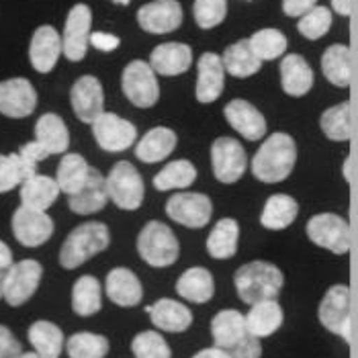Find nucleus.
I'll use <instances>...</instances> for the list:
<instances>
[{
	"instance_id": "1",
	"label": "nucleus",
	"mask_w": 358,
	"mask_h": 358,
	"mask_svg": "<svg viewBox=\"0 0 358 358\" xmlns=\"http://www.w3.org/2000/svg\"><path fill=\"white\" fill-rule=\"evenodd\" d=\"M297 162V145L289 134H273L264 139L258 152L252 158V172L260 182L275 185L282 182L295 168Z\"/></svg>"
},
{
	"instance_id": "2",
	"label": "nucleus",
	"mask_w": 358,
	"mask_h": 358,
	"mask_svg": "<svg viewBox=\"0 0 358 358\" xmlns=\"http://www.w3.org/2000/svg\"><path fill=\"white\" fill-rule=\"evenodd\" d=\"M211 336L213 344L234 358H260L262 355L258 338L246 328V315L238 309H221L215 313L211 320Z\"/></svg>"
},
{
	"instance_id": "3",
	"label": "nucleus",
	"mask_w": 358,
	"mask_h": 358,
	"mask_svg": "<svg viewBox=\"0 0 358 358\" xmlns=\"http://www.w3.org/2000/svg\"><path fill=\"white\" fill-rule=\"evenodd\" d=\"M234 285L244 303L254 305L264 299H276L285 285L280 268L264 260H254L240 266L234 275Z\"/></svg>"
},
{
	"instance_id": "4",
	"label": "nucleus",
	"mask_w": 358,
	"mask_h": 358,
	"mask_svg": "<svg viewBox=\"0 0 358 358\" xmlns=\"http://www.w3.org/2000/svg\"><path fill=\"white\" fill-rule=\"evenodd\" d=\"M109 227L101 221H88L74 227L59 250V264L68 271L83 266L92 256L109 248Z\"/></svg>"
},
{
	"instance_id": "5",
	"label": "nucleus",
	"mask_w": 358,
	"mask_h": 358,
	"mask_svg": "<svg viewBox=\"0 0 358 358\" xmlns=\"http://www.w3.org/2000/svg\"><path fill=\"white\" fill-rule=\"evenodd\" d=\"M138 252L145 264L154 268H166L178 260L180 244L166 223L148 221L138 236Z\"/></svg>"
},
{
	"instance_id": "6",
	"label": "nucleus",
	"mask_w": 358,
	"mask_h": 358,
	"mask_svg": "<svg viewBox=\"0 0 358 358\" xmlns=\"http://www.w3.org/2000/svg\"><path fill=\"white\" fill-rule=\"evenodd\" d=\"M109 199L123 211H136L145 196V185L139 170L131 162H117L107 176Z\"/></svg>"
},
{
	"instance_id": "7",
	"label": "nucleus",
	"mask_w": 358,
	"mask_h": 358,
	"mask_svg": "<svg viewBox=\"0 0 358 358\" xmlns=\"http://www.w3.org/2000/svg\"><path fill=\"white\" fill-rule=\"evenodd\" d=\"M121 86L125 96L139 109H150L160 99V84L156 78V72L143 59H134L125 66Z\"/></svg>"
},
{
	"instance_id": "8",
	"label": "nucleus",
	"mask_w": 358,
	"mask_h": 358,
	"mask_svg": "<svg viewBox=\"0 0 358 358\" xmlns=\"http://www.w3.org/2000/svg\"><path fill=\"white\" fill-rule=\"evenodd\" d=\"M43 276V266L37 260H21L15 262L4 276V287H2V297L10 307L27 303L35 295L39 282Z\"/></svg>"
},
{
	"instance_id": "9",
	"label": "nucleus",
	"mask_w": 358,
	"mask_h": 358,
	"mask_svg": "<svg viewBox=\"0 0 358 358\" xmlns=\"http://www.w3.org/2000/svg\"><path fill=\"white\" fill-rule=\"evenodd\" d=\"M307 238L320 246L334 252L346 254L350 250V225L336 213H320L307 221Z\"/></svg>"
},
{
	"instance_id": "10",
	"label": "nucleus",
	"mask_w": 358,
	"mask_h": 358,
	"mask_svg": "<svg viewBox=\"0 0 358 358\" xmlns=\"http://www.w3.org/2000/svg\"><path fill=\"white\" fill-rule=\"evenodd\" d=\"M211 168L215 178L223 185L238 182L248 168L246 150L238 139L217 138L211 143Z\"/></svg>"
},
{
	"instance_id": "11",
	"label": "nucleus",
	"mask_w": 358,
	"mask_h": 358,
	"mask_svg": "<svg viewBox=\"0 0 358 358\" xmlns=\"http://www.w3.org/2000/svg\"><path fill=\"white\" fill-rule=\"evenodd\" d=\"M211 213L213 203L203 193H176L166 201V215L189 229L205 227L211 221Z\"/></svg>"
},
{
	"instance_id": "12",
	"label": "nucleus",
	"mask_w": 358,
	"mask_h": 358,
	"mask_svg": "<svg viewBox=\"0 0 358 358\" xmlns=\"http://www.w3.org/2000/svg\"><path fill=\"white\" fill-rule=\"evenodd\" d=\"M320 322L326 330L344 338L346 342L352 340L350 334V289L346 285H334L324 295L320 303Z\"/></svg>"
},
{
	"instance_id": "13",
	"label": "nucleus",
	"mask_w": 358,
	"mask_h": 358,
	"mask_svg": "<svg viewBox=\"0 0 358 358\" xmlns=\"http://www.w3.org/2000/svg\"><path fill=\"white\" fill-rule=\"evenodd\" d=\"M92 136L96 139L99 148H103L105 152H125L129 150L136 139H138V127L115 115V113H103L94 123H92Z\"/></svg>"
},
{
	"instance_id": "14",
	"label": "nucleus",
	"mask_w": 358,
	"mask_h": 358,
	"mask_svg": "<svg viewBox=\"0 0 358 358\" xmlns=\"http://www.w3.org/2000/svg\"><path fill=\"white\" fill-rule=\"evenodd\" d=\"M13 234L25 248H39L54 236V221L45 211L21 205L13 215Z\"/></svg>"
},
{
	"instance_id": "15",
	"label": "nucleus",
	"mask_w": 358,
	"mask_h": 358,
	"mask_svg": "<svg viewBox=\"0 0 358 358\" xmlns=\"http://www.w3.org/2000/svg\"><path fill=\"white\" fill-rule=\"evenodd\" d=\"M90 25H92V13L86 4L72 6L66 25H64V55L70 62H80L86 55L90 43Z\"/></svg>"
},
{
	"instance_id": "16",
	"label": "nucleus",
	"mask_w": 358,
	"mask_h": 358,
	"mask_svg": "<svg viewBox=\"0 0 358 358\" xmlns=\"http://www.w3.org/2000/svg\"><path fill=\"white\" fill-rule=\"evenodd\" d=\"M138 23L154 35L172 33L182 25V6L178 0H152L138 10Z\"/></svg>"
},
{
	"instance_id": "17",
	"label": "nucleus",
	"mask_w": 358,
	"mask_h": 358,
	"mask_svg": "<svg viewBox=\"0 0 358 358\" xmlns=\"http://www.w3.org/2000/svg\"><path fill=\"white\" fill-rule=\"evenodd\" d=\"M70 103L76 117L92 125L103 113H105V92L101 83L94 76H83L78 78L72 90H70Z\"/></svg>"
},
{
	"instance_id": "18",
	"label": "nucleus",
	"mask_w": 358,
	"mask_h": 358,
	"mask_svg": "<svg viewBox=\"0 0 358 358\" xmlns=\"http://www.w3.org/2000/svg\"><path fill=\"white\" fill-rule=\"evenodd\" d=\"M37 107V92L27 78L0 83V113L13 119L29 117Z\"/></svg>"
},
{
	"instance_id": "19",
	"label": "nucleus",
	"mask_w": 358,
	"mask_h": 358,
	"mask_svg": "<svg viewBox=\"0 0 358 358\" xmlns=\"http://www.w3.org/2000/svg\"><path fill=\"white\" fill-rule=\"evenodd\" d=\"M225 121L248 141H258L266 134V119L252 103L244 99H234L223 109Z\"/></svg>"
},
{
	"instance_id": "20",
	"label": "nucleus",
	"mask_w": 358,
	"mask_h": 358,
	"mask_svg": "<svg viewBox=\"0 0 358 358\" xmlns=\"http://www.w3.org/2000/svg\"><path fill=\"white\" fill-rule=\"evenodd\" d=\"M225 86V66L221 55L207 52L199 57L196 64V99L199 103L217 101Z\"/></svg>"
},
{
	"instance_id": "21",
	"label": "nucleus",
	"mask_w": 358,
	"mask_h": 358,
	"mask_svg": "<svg viewBox=\"0 0 358 358\" xmlns=\"http://www.w3.org/2000/svg\"><path fill=\"white\" fill-rule=\"evenodd\" d=\"M62 52H64V43L54 27L43 25L33 33L31 45H29V59L37 72L41 74L52 72Z\"/></svg>"
},
{
	"instance_id": "22",
	"label": "nucleus",
	"mask_w": 358,
	"mask_h": 358,
	"mask_svg": "<svg viewBox=\"0 0 358 358\" xmlns=\"http://www.w3.org/2000/svg\"><path fill=\"white\" fill-rule=\"evenodd\" d=\"M107 203H109L107 178L96 168H90V176H88V180H86V185H84L83 189L76 194L68 196V207L76 215L96 213V211L105 209Z\"/></svg>"
},
{
	"instance_id": "23",
	"label": "nucleus",
	"mask_w": 358,
	"mask_h": 358,
	"mask_svg": "<svg viewBox=\"0 0 358 358\" xmlns=\"http://www.w3.org/2000/svg\"><path fill=\"white\" fill-rule=\"evenodd\" d=\"M193 64V50L187 43H162L150 54V66L156 74L162 76H178L187 72Z\"/></svg>"
},
{
	"instance_id": "24",
	"label": "nucleus",
	"mask_w": 358,
	"mask_h": 358,
	"mask_svg": "<svg viewBox=\"0 0 358 358\" xmlns=\"http://www.w3.org/2000/svg\"><path fill=\"white\" fill-rule=\"evenodd\" d=\"M145 311L158 330L170 331V334L189 330L193 324L191 309L174 299H158L154 305H148Z\"/></svg>"
},
{
	"instance_id": "25",
	"label": "nucleus",
	"mask_w": 358,
	"mask_h": 358,
	"mask_svg": "<svg viewBox=\"0 0 358 358\" xmlns=\"http://www.w3.org/2000/svg\"><path fill=\"white\" fill-rule=\"evenodd\" d=\"M105 291L110 301L119 307H136L141 303V297H143V287L139 282L138 275L123 266L113 268L107 275Z\"/></svg>"
},
{
	"instance_id": "26",
	"label": "nucleus",
	"mask_w": 358,
	"mask_h": 358,
	"mask_svg": "<svg viewBox=\"0 0 358 358\" xmlns=\"http://www.w3.org/2000/svg\"><path fill=\"white\" fill-rule=\"evenodd\" d=\"M176 134L170 127H154L150 129L136 145V158L145 164H158L164 162L166 158L176 148Z\"/></svg>"
},
{
	"instance_id": "27",
	"label": "nucleus",
	"mask_w": 358,
	"mask_h": 358,
	"mask_svg": "<svg viewBox=\"0 0 358 358\" xmlns=\"http://www.w3.org/2000/svg\"><path fill=\"white\" fill-rule=\"evenodd\" d=\"M280 84L291 96H303L313 86V70L303 55L289 54L280 62Z\"/></svg>"
},
{
	"instance_id": "28",
	"label": "nucleus",
	"mask_w": 358,
	"mask_h": 358,
	"mask_svg": "<svg viewBox=\"0 0 358 358\" xmlns=\"http://www.w3.org/2000/svg\"><path fill=\"white\" fill-rule=\"evenodd\" d=\"M176 293L191 303H207L215 295L213 275L203 266H193L178 276Z\"/></svg>"
},
{
	"instance_id": "29",
	"label": "nucleus",
	"mask_w": 358,
	"mask_h": 358,
	"mask_svg": "<svg viewBox=\"0 0 358 358\" xmlns=\"http://www.w3.org/2000/svg\"><path fill=\"white\" fill-rule=\"evenodd\" d=\"M59 193L62 189L55 178L43 176V174H33L21 185V203L35 211H48Z\"/></svg>"
},
{
	"instance_id": "30",
	"label": "nucleus",
	"mask_w": 358,
	"mask_h": 358,
	"mask_svg": "<svg viewBox=\"0 0 358 358\" xmlns=\"http://www.w3.org/2000/svg\"><path fill=\"white\" fill-rule=\"evenodd\" d=\"M282 307L276 303V299H264L252 305L246 315V328L254 338H266L273 336L282 326Z\"/></svg>"
},
{
	"instance_id": "31",
	"label": "nucleus",
	"mask_w": 358,
	"mask_h": 358,
	"mask_svg": "<svg viewBox=\"0 0 358 358\" xmlns=\"http://www.w3.org/2000/svg\"><path fill=\"white\" fill-rule=\"evenodd\" d=\"M35 141H39L50 156L64 154L70 145V134L64 119L55 113H45L35 123Z\"/></svg>"
},
{
	"instance_id": "32",
	"label": "nucleus",
	"mask_w": 358,
	"mask_h": 358,
	"mask_svg": "<svg viewBox=\"0 0 358 358\" xmlns=\"http://www.w3.org/2000/svg\"><path fill=\"white\" fill-rule=\"evenodd\" d=\"M297 215H299L297 201L289 194L278 193L268 196V201L264 203V209L260 213V223L262 227L271 231H280V229H287L297 220Z\"/></svg>"
},
{
	"instance_id": "33",
	"label": "nucleus",
	"mask_w": 358,
	"mask_h": 358,
	"mask_svg": "<svg viewBox=\"0 0 358 358\" xmlns=\"http://www.w3.org/2000/svg\"><path fill=\"white\" fill-rule=\"evenodd\" d=\"M238 240H240V225L231 217H223L215 223L207 238V252L215 260H227L236 256L238 252Z\"/></svg>"
},
{
	"instance_id": "34",
	"label": "nucleus",
	"mask_w": 358,
	"mask_h": 358,
	"mask_svg": "<svg viewBox=\"0 0 358 358\" xmlns=\"http://www.w3.org/2000/svg\"><path fill=\"white\" fill-rule=\"evenodd\" d=\"M221 59H223L225 72L231 74L234 78H248L262 68V62L252 52L248 39H240L234 45H229L223 52Z\"/></svg>"
},
{
	"instance_id": "35",
	"label": "nucleus",
	"mask_w": 358,
	"mask_h": 358,
	"mask_svg": "<svg viewBox=\"0 0 358 358\" xmlns=\"http://www.w3.org/2000/svg\"><path fill=\"white\" fill-rule=\"evenodd\" d=\"M322 70L324 76L330 80L334 86L346 88L352 78V66H350V48L336 43L330 45L324 55H322Z\"/></svg>"
},
{
	"instance_id": "36",
	"label": "nucleus",
	"mask_w": 358,
	"mask_h": 358,
	"mask_svg": "<svg viewBox=\"0 0 358 358\" xmlns=\"http://www.w3.org/2000/svg\"><path fill=\"white\" fill-rule=\"evenodd\" d=\"M90 176V166L86 164L80 154H66L57 166V185L68 196L76 194Z\"/></svg>"
},
{
	"instance_id": "37",
	"label": "nucleus",
	"mask_w": 358,
	"mask_h": 358,
	"mask_svg": "<svg viewBox=\"0 0 358 358\" xmlns=\"http://www.w3.org/2000/svg\"><path fill=\"white\" fill-rule=\"evenodd\" d=\"M196 180V168L191 160H174L166 164L156 176H154V189L156 191H185Z\"/></svg>"
},
{
	"instance_id": "38",
	"label": "nucleus",
	"mask_w": 358,
	"mask_h": 358,
	"mask_svg": "<svg viewBox=\"0 0 358 358\" xmlns=\"http://www.w3.org/2000/svg\"><path fill=\"white\" fill-rule=\"evenodd\" d=\"M27 336L31 346L41 358H59L64 350V331L52 322H35Z\"/></svg>"
},
{
	"instance_id": "39",
	"label": "nucleus",
	"mask_w": 358,
	"mask_h": 358,
	"mask_svg": "<svg viewBox=\"0 0 358 358\" xmlns=\"http://www.w3.org/2000/svg\"><path fill=\"white\" fill-rule=\"evenodd\" d=\"M103 295H101V282L90 275L80 276L72 287V309L76 315L88 317L101 311Z\"/></svg>"
},
{
	"instance_id": "40",
	"label": "nucleus",
	"mask_w": 358,
	"mask_h": 358,
	"mask_svg": "<svg viewBox=\"0 0 358 358\" xmlns=\"http://www.w3.org/2000/svg\"><path fill=\"white\" fill-rule=\"evenodd\" d=\"M37 174V168L23 160L19 152L2 156L0 154V193H8L15 187L23 185L27 178Z\"/></svg>"
},
{
	"instance_id": "41",
	"label": "nucleus",
	"mask_w": 358,
	"mask_h": 358,
	"mask_svg": "<svg viewBox=\"0 0 358 358\" xmlns=\"http://www.w3.org/2000/svg\"><path fill=\"white\" fill-rule=\"evenodd\" d=\"M66 350L70 358H105L109 352V340L101 334L78 331L68 338Z\"/></svg>"
},
{
	"instance_id": "42",
	"label": "nucleus",
	"mask_w": 358,
	"mask_h": 358,
	"mask_svg": "<svg viewBox=\"0 0 358 358\" xmlns=\"http://www.w3.org/2000/svg\"><path fill=\"white\" fill-rule=\"evenodd\" d=\"M322 131L331 141H348L352 136V119H350V105L340 103L330 107L320 119Z\"/></svg>"
},
{
	"instance_id": "43",
	"label": "nucleus",
	"mask_w": 358,
	"mask_h": 358,
	"mask_svg": "<svg viewBox=\"0 0 358 358\" xmlns=\"http://www.w3.org/2000/svg\"><path fill=\"white\" fill-rule=\"evenodd\" d=\"M248 43L260 62H271L287 52V37L278 29H260L250 37Z\"/></svg>"
},
{
	"instance_id": "44",
	"label": "nucleus",
	"mask_w": 358,
	"mask_h": 358,
	"mask_svg": "<svg viewBox=\"0 0 358 358\" xmlns=\"http://www.w3.org/2000/svg\"><path fill=\"white\" fill-rule=\"evenodd\" d=\"M131 352L136 358H172V350L162 334L158 331H139L131 340Z\"/></svg>"
},
{
	"instance_id": "45",
	"label": "nucleus",
	"mask_w": 358,
	"mask_h": 358,
	"mask_svg": "<svg viewBox=\"0 0 358 358\" xmlns=\"http://www.w3.org/2000/svg\"><path fill=\"white\" fill-rule=\"evenodd\" d=\"M331 27V13L328 6H313L307 15H303L297 23L299 33L315 41V39H322Z\"/></svg>"
},
{
	"instance_id": "46",
	"label": "nucleus",
	"mask_w": 358,
	"mask_h": 358,
	"mask_svg": "<svg viewBox=\"0 0 358 358\" xmlns=\"http://www.w3.org/2000/svg\"><path fill=\"white\" fill-rule=\"evenodd\" d=\"M193 15L201 29L217 27L227 15V0H194Z\"/></svg>"
},
{
	"instance_id": "47",
	"label": "nucleus",
	"mask_w": 358,
	"mask_h": 358,
	"mask_svg": "<svg viewBox=\"0 0 358 358\" xmlns=\"http://www.w3.org/2000/svg\"><path fill=\"white\" fill-rule=\"evenodd\" d=\"M23 355L21 342L13 336V331L0 326V358H19Z\"/></svg>"
},
{
	"instance_id": "48",
	"label": "nucleus",
	"mask_w": 358,
	"mask_h": 358,
	"mask_svg": "<svg viewBox=\"0 0 358 358\" xmlns=\"http://www.w3.org/2000/svg\"><path fill=\"white\" fill-rule=\"evenodd\" d=\"M19 154L23 156L25 162H29L31 166H35V168H37V164H39L41 160H45V158L50 156V152H48L39 141H29V143H25V145L19 150Z\"/></svg>"
},
{
	"instance_id": "49",
	"label": "nucleus",
	"mask_w": 358,
	"mask_h": 358,
	"mask_svg": "<svg viewBox=\"0 0 358 358\" xmlns=\"http://www.w3.org/2000/svg\"><path fill=\"white\" fill-rule=\"evenodd\" d=\"M90 43L101 50V52H113L119 48L121 39L113 33H105V31H96V33H90Z\"/></svg>"
},
{
	"instance_id": "50",
	"label": "nucleus",
	"mask_w": 358,
	"mask_h": 358,
	"mask_svg": "<svg viewBox=\"0 0 358 358\" xmlns=\"http://www.w3.org/2000/svg\"><path fill=\"white\" fill-rule=\"evenodd\" d=\"M313 6H317V0H282V13L287 17H303Z\"/></svg>"
},
{
	"instance_id": "51",
	"label": "nucleus",
	"mask_w": 358,
	"mask_h": 358,
	"mask_svg": "<svg viewBox=\"0 0 358 358\" xmlns=\"http://www.w3.org/2000/svg\"><path fill=\"white\" fill-rule=\"evenodd\" d=\"M193 358H234L227 350L223 348H217V346H211V348H203L199 350Z\"/></svg>"
},
{
	"instance_id": "52",
	"label": "nucleus",
	"mask_w": 358,
	"mask_h": 358,
	"mask_svg": "<svg viewBox=\"0 0 358 358\" xmlns=\"http://www.w3.org/2000/svg\"><path fill=\"white\" fill-rule=\"evenodd\" d=\"M13 266V252L0 240V271H8Z\"/></svg>"
},
{
	"instance_id": "53",
	"label": "nucleus",
	"mask_w": 358,
	"mask_h": 358,
	"mask_svg": "<svg viewBox=\"0 0 358 358\" xmlns=\"http://www.w3.org/2000/svg\"><path fill=\"white\" fill-rule=\"evenodd\" d=\"M331 8L342 15V17H350L352 13V0H331Z\"/></svg>"
},
{
	"instance_id": "54",
	"label": "nucleus",
	"mask_w": 358,
	"mask_h": 358,
	"mask_svg": "<svg viewBox=\"0 0 358 358\" xmlns=\"http://www.w3.org/2000/svg\"><path fill=\"white\" fill-rule=\"evenodd\" d=\"M344 174L350 180V158H346V162H344Z\"/></svg>"
},
{
	"instance_id": "55",
	"label": "nucleus",
	"mask_w": 358,
	"mask_h": 358,
	"mask_svg": "<svg viewBox=\"0 0 358 358\" xmlns=\"http://www.w3.org/2000/svg\"><path fill=\"white\" fill-rule=\"evenodd\" d=\"M4 276H6V271H0V297H2V287H4Z\"/></svg>"
},
{
	"instance_id": "56",
	"label": "nucleus",
	"mask_w": 358,
	"mask_h": 358,
	"mask_svg": "<svg viewBox=\"0 0 358 358\" xmlns=\"http://www.w3.org/2000/svg\"><path fill=\"white\" fill-rule=\"evenodd\" d=\"M19 358H41L37 352H23Z\"/></svg>"
},
{
	"instance_id": "57",
	"label": "nucleus",
	"mask_w": 358,
	"mask_h": 358,
	"mask_svg": "<svg viewBox=\"0 0 358 358\" xmlns=\"http://www.w3.org/2000/svg\"><path fill=\"white\" fill-rule=\"evenodd\" d=\"M113 2H117V4H129L131 0H113Z\"/></svg>"
}]
</instances>
